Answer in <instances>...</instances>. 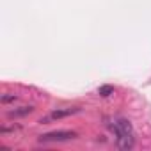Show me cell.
Listing matches in <instances>:
<instances>
[{
  "label": "cell",
  "mask_w": 151,
  "mask_h": 151,
  "mask_svg": "<svg viewBox=\"0 0 151 151\" xmlns=\"http://www.w3.org/2000/svg\"><path fill=\"white\" fill-rule=\"evenodd\" d=\"M98 93H100V96H103V98H107V96H110V94H114V87H112V86H101V87L98 89Z\"/></svg>",
  "instance_id": "5"
},
{
  "label": "cell",
  "mask_w": 151,
  "mask_h": 151,
  "mask_svg": "<svg viewBox=\"0 0 151 151\" xmlns=\"http://www.w3.org/2000/svg\"><path fill=\"white\" fill-rule=\"evenodd\" d=\"M77 137L75 132H69V130H59V132H50V133H45L39 137L41 142H64V140H71Z\"/></svg>",
  "instance_id": "2"
},
{
  "label": "cell",
  "mask_w": 151,
  "mask_h": 151,
  "mask_svg": "<svg viewBox=\"0 0 151 151\" xmlns=\"http://www.w3.org/2000/svg\"><path fill=\"white\" fill-rule=\"evenodd\" d=\"M114 132L117 135L119 149H132L133 147V144H135V132H133V126H132V123L128 119H124V117L116 119Z\"/></svg>",
  "instance_id": "1"
},
{
  "label": "cell",
  "mask_w": 151,
  "mask_h": 151,
  "mask_svg": "<svg viewBox=\"0 0 151 151\" xmlns=\"http://www.w3.org/2000/svg\"><path fill=\"white\" fill-rule=\"evenodd\" d=\"M32 110H34V107H20V109L9 110L7 116H9V117H23V116H29Z\"/></svg>",
  "instance_id": "4"
},
{
  "label": "cell",
  "mask_w": 151,
  "mask_h": 151,
  "mask_svg": "<svg viewBox=\"0 0 151 151\" xmlns=\"http://www.w3.org/2000/svg\"><path fill=\"white\" fill-rule=\"evenodd\" d=\"M14 100H16L14 94H4L2 96V103H9V101H14Z\"/></svg>",
  "instance_id": "6"
},
{
  "label": "cell",
  "mask_w": 151,
  "mask_h": 151,
  "mask_svg": "<svg viewBox=\"0 0 151 151\" xmlns=\"http://www.w3.org/2000/svg\"><path fill=\"white\" fill-rule=\"evenodd\" d=\"M80 112L78 107H73V109H57L53 110L52 114H48L46 117L41 119V123H48V121H55V119H62V117H68V116H73V114H77Z\"/></svg>",
  "instance_id": "3"
}]
</instances>
